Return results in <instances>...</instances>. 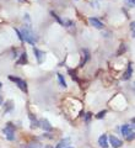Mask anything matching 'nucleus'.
Segmentation results:
<instances>
[{
	"label": "nucleus",
	"instance_id": "obj_1",
	"mask_svg": "<svg viewBox=\"0 0 135 148\" xmlns=\"http://www.w3.org/2000/svg\"><path fill=\"white\" fill-rule=\"evenodd\" d=\"M20 34H21V38H22V41H25V42H28L30 44H32V46H33V44L37 42L36 36L33 35V32H32L30 28H26V27L21 28Z\"/></svg>",
	"mask_w": 135,
	"mask_h": 148
},
{
	"label": "nucleus",
	"instance_id": "obj_2",
	"mask_svg": "<svg viewBox=\"0 0 135 148\" xmlns=\"http://www.w3.org/2000/svg\"><path fill=\"white\" fill-rule=\"evenodd\" d=\"M9 79L11 81H14V83H16V85H17L23 93L27 94V84H26V81H25V80L20 79V78H17V77H12V75L9 77Z\"/></svg>",
	"mask_w": 135,
	"mask_h": 148
},
{
	"label": "nucleus",
	"instance_id": "obj_3",
	"mask_svg": "<svg viewBox=\"0 0 135 148\" xmlns=\"http://www.w3.org/2000/svg\"><path fill=\"white\" fill-rule=\"evenodd\" d=\"M4 135L6 136V138L9 139V141H14L15 138V131H14V127H12L11 125H7L5 128H4Z\"/></svg>",
	"mask_w": 135,
	"mask_h": 148
},
{
	"label": "nucleus",
	"instance_id": "obj_4",
	"mask_svg": "<svg viewBox=\"0 0 135 148\" xmlns=\"http://www.w3.org/2000/svg\"><path fill=\"white\" fill-rule=\"evenodd\" d=\"M109 143L112 145L113 148H119L122 147V141L118 137H116V136H109Z\"/></svg>",
	"mask_w": 135,
	"mask_h": 148
},
{
	"label": "nucleus",
	"instance_id": "obj_5",
	"mask_svg": "<svg viewBox=\"0 0 135 148\" xmlns=\"http://www.w3.org/2000/svg\"><path fill=\"white\" fill-rule=\"evenodd\" d=\"M33 53H35V56L37 58V62H38V63H42L43 59H44V53L42 51H39V49H37V48H33Z\"/></svg>",
	"mask_w": 135,
	"mask_h": 148
},
{
	"label": "nucleus",
	"instance_id": "obj_6",
	"mask_svg": "<svg viewBox=\"0 0 135 148\" xmlns=\"http://www.w3.org/2000/svg\"><path fill=\"white\" fill-rule=\"evenodd\" d=\"M39 126L42 127L44 131H52V125L49 123L48 120H46V118H44V120H41V121H39Z\"/></svg>",
	"mask_w": 135,
	"mask_h": 148
},
{
	"label": "nucleus",
	"instance_id": "obj_7",
	"mask_svg": "<svg viewBox=\"0 0 135 148\" xmlns=\"http://www.w3.org/2000/svg\"><path fill=\"white\" fill-rule=\"evenodd\" d=\"M90 24H91L93 27H96V28H102V27H103L102 21H100V20L96 19V17H91V19H90Z\"/></svg>",
	"mask_w": 135,
	"mask_h": 148
},
{
	"label": "nucleus",
	"instance_id": "obj_8",
	"mask_svg": "<svg viewBox=\"0 0 135 148\" xmlns=\"http://www.w3.org/2000/svg\"><path fill=\"white\" fill-rule=\"evenodd\" d=\"M134 128V125H124V126H122L120 127V131H122V135L123 136H126L130 131H133Z\"/></svg>",
	"mask_w": 135,
	"mask_h": 148
},
{
	"label": "nucleus",
	"instance_id": "obj_9",
	"mask_svg": "<svg viewBox=\"0 0 135 148\" xmlns=\"http://www.w3.org/2000/svg\"><path fill=\"white\" fill-rule=\"evenodd\" d=\"M98 145H100L102 148H107L108 147V142H107V136L102 135L100 138H98Z\"/></svg>",
	"mask_w": 135,
	"mask_h": 148
},
{
	"label": "nucleus",
	"instance_id": "obj_10",
	"mask_svg": "<svg viewBox=\"0 0 135 148\" xmlns=\"http://www.w3.org/2000/svg\"><path fill=\"white\" fill-rule=\"evenodd\" d=\"M132 73H133V65H132V63H130V64L128 65V69H126V72H125L124 75H123L122 79H123V80H128L129 78L132 77Z\"/></svg>",
	"mask_w": 135,
	"mask_h": 148
},
{
	"label": "nucleus",
	"instance_id": "obj_11",
	"mask_svg": "<svg viewBox=\"0 0 135 148\" xmlns=\"http://www.w3.org/2000/svg\"><path fill=\"white\" fill-rule=\"evenodd\" d=\"M30 120H31V122H32V125H31L32 128H36V127H38V126H39V125H38V121L36 120V117H35V116L30 115Z\"/></svg>",
	"mask_w": 135,
	"mask_h": 148
},
{
	"label": "nucleus",
	"instance_id": "obj_12",
	"mask_svg": "<svg viewBox=\"0 0 135 148\" xmlns=\"http://www.w3.org/2000/svg\"><path fill=\"white\" fill-rule=\"evenodd\" d=\"M28 148H42V145L38 142H32L28 145Z\"/></svg>",
	"mask_w": 135,
	"mask_h": 148
},
{
	"label": "nucleus",
	"instance_id": "obj_13",
	"mask_svg": "<svg viewBox=\"0 0 135 148\" xmlns=\"http://www.w3.org/2000/svg\"><path fill=\"white\" fill-rule=\"evenodd\" d=\"M58 79H59V83H60V85L63 86V88H67V83H65L64 78L61 77V74H58Z\"/></svg>",
	"mask_w": 135,
	"mask_h": 148
},
{
	"label": "nucleus",
	"instance_id": "obj_14",
	"mask_svg": "<svg viewBox=\"0 0 135 148\" xmlns=\"http://www.w3.org/2000/svg\"><path fill=\"white\" fill-rule=\"evenodd\" d=\"M22 62H23V63H26V62H27V57H26V52H23V53H22V56H21V59H20V61L17 62V64H21V63H22Z\"/></svg>",
	"mask_w": 135,
	"mask_h": 148
},
{
	"label": "nucleus",
	"instance_id": "obj_15",
	"mask_svg": "<svg viewBox=\"0 0 135 148\" xmlns=\"http://www.w3.org/2000/svg\"><path fill=\"white\" fill-rule=\"evenodd\" d=\"M68 142H69V139H64V141H61V142H59V145L57 146V148H64L65 146L68 145Z\"/></svg>",
	"mask_w": 135,
	"mask_h": 148
},
{
	"label": "nucleus",
	"instance_id": "obj_16",
	"mask_svg": "<svg viewBox=\"0 0 135 148\" xmlns=\"http://www.w3.org/2000/svg\"><path fill=\"white\" fill-rule=\"evenodd\" d=\"M106 112H107V111H106V110H103V111H101V112L100 114H98L97 115V118H102V117H104V115H106Z\"/></svg>",
	"mask_w": 135,
	"mask_h": 148
},
{
	"label": "nucleus",
	"instance_id": "obj_17",
	"mask_svg": "<svg viewBox=\"0 0 135 148\" xmlns=\"http://www.w3.org/2000/svg\"><path fill=\"white\" fill-rule=\"evenodd\" d=\"M6 105H7V108H6V110H5V111L7 112V111H10V110L12 109V104H11V101H7V102H6Z\"/></svg>",
	"mask_w": 135,
	"mask_h": 148
},
{
	"label": "nucleus",
	"instance_id": "obj_18",
	"mask_svg": "<svg viewBox=\"0 0 135 148\" xmlns=\"http://www.w3.org/2000/svg\"><path fill=\"white\" fill-rule=\"evenodd\" d=\"M126 3L129 6H134V0H126Z\"/></svg>",
	"mask_w": 135,
	"mask_h": 148
},
{
	"label": "nucleus",
	"instance_id": "obj_19",
	"mask_svg": "<svg viewBox=\"0 0 135 148\" xmlns=\"http://www.w3.org/2000/svg\"><path fill=\"white\" fill-rule=\"evenodd\" d=\"M0 105H3V98L0 96Z\"/></svg>",
	"mask_w": 135,
	"mask_h": 148
},
{
	"label": "nucleus",
	"instance_id": "obj_20",
	"mask_svg": "<svg viewBox=\"0 0 135 148\" xmlns=\"http://www.w3.org/2000/svg\"><path fill=\"white\" fill-rule=\"evenodd\" d=\"M46 148H53L52 146H46Z\"/></svg>",
	"mask_w": 135,
	"mask_h": 148
},
{
	"label": "nucleus",
	"instance_id": "obj_21",
	"mask_svg": "<svg viewBox=\"0 0 135 148\" xmlns=\"http://www.w3.org/2000/svg\"><path fill=\"white\" fill-rule=\"evenodd\" d=\"M0 88H1V83H0Z\"/></svg>",
	"mask_w": 135,
	"mask_h": 148
},
{
	"label": "nucleus",
	"instance_id": "obj_22",
	"mask_svg": "<svg viewBox=\"0 0 135 148\" xmlns=\"http://www.w3.org/2000/svg\"><path fill=\"white\" fill-rule=\"evenodd\" d=\"M68 148H74V147H68Z\"/></svg>",
	"mask_w": 135,
	"mask_h": 148
}]
</instances>
